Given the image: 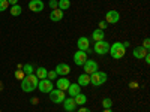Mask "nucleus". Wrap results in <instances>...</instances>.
<instances>
[{
    "label": "nucleus",
    "instance_id": "1",
    "mask_svg": "<svg viewBox=\"0 0 150 112\" xmlns=\"http://www.w3.org/2000/svg\"><path fill=\"white\" fill-rule=\"evenodd\" d=\"M38 82H39V79L36 78V75H26L21 79V90L24 93H33L38 88Z\"/></svg>",
    "mask_w": 150,
    "mask_h": 112
},
{
    "label": "nucleus",
    "instance_id": "2",
    "mask_svg": "<svg viewBox=\"0 0 150 112\" xmlns=\"http://www.w3.org/2000/svg\"><path fill=\"white\" fill-rule=\"evenodd\" d=\"M108 52L111 54L112 58L119 60V58L125 57V54H126V48L123 46L122 42H114L112 45H110V51H108Z\"/></svg>",
    "mask_w": 150,
    "mask_h": 112
},
{
    "label": "nucleus",
    "instance_id": "3",
    "mask_svg": "<svg viewBox=\"0 0 150 112\" xmlns=\"http://www.w3.org/2000/svg\"><path fill=\"white\" fill-rule=\"evenodd\" d=\"M108 76H107V73L105 72H101V70H96L95 73L90 75V84L93 87H101L107 82Z\"/></svg>",
    "mask_w": 150,
    "mask_h": 112
},
{
    "label": "nucleus",
    "instance_id": "4",
    "mask_svg": "<svg viewBox=\"0 0 150 112\" xmlns=\"http://www.w3.org/2000/svg\"><path fill=\"white\" fill-rule=\"evenodd\" d=\"M50 94V100H51L53 103H63V100L66 99V96H65V91H62V90H51L48 93Z\"/></svg>",
    "mask_w": 150,
    "mask_h": 112
},
{
    "label": "nucleus",
    "instance_id": "5",
    "mask_svg": "<svg viewBox=\"0 0 150 112\" xmlns=\"http://www.w3.org/2000/svg\"><path fill=\"white\" fill-rule=\"evenodd\" d=\"M93 49H95V52H96V54H99V55H105V54L110 51V43H108L105 39H104V41H99V42H95Z\"/></svg>",
    "mask_w": 150,
    "mask_h": 112
},
{
    "label": "nucleus",
    "instance_id": "6",
    "mask_svg": "<svg viewBox=\"0 0 150 112\" xmlns=\"http://www.w3.org/2000/svg\"><path fill=\"white\" fill-rule=\"evenodd\" d=\"M38 88H39L41 93H50L54 87H53V81H50V79H41L39 82H38Z\"/></svg>",
    "mask_w": 150,
    "mask_h": 112
},
{
    "label": "nucleus",
    "instance_id": "7",
    "mask_svg": "<svg viewBox=\"0 0 150 112\" xmlns=\"http://www.w3.org/2000/svg\"><path fill=\"white\" fill-rule=\"evenodd\" d=\"M87 60H89V57H87L86 51H80V49H78V51L74 54V63L77 66H83Z\"/></svg>",
    "mask_w": 150,
    "mask_h": 112
},
{
    "label": "nucleus",
    "instance_id": "8",
    "mask_svg": "<svg viewBox=\"0 0 150 112\" xmlns=\"http://www.w3.org/2000/svg\"><path fill=\"white\" fill-rule=\"evenodd\" d=\"M83 67H84V73H87V75H92V73H95L96 70H98V63L95 60H87L86 63L83 64Z\"/></svg>",
    "mask_w": 150,
    "mask_h": 112
},
{
    "label": "nucleus",
    "instance_id": "9",
    "mask_svg": "<svg viewBox=\"0 0 150 112\" xmlns=\"http://www.w3.org/2000/svg\"><path fill=\"white\" fill-rule=\"evenodd\" d=\"M120 21V14L117 10H108L107 12V24H117Z\"/></svg>",
    "mask_w": 150,
    "mask_h": 112
},
{
    "label": "nucleus",
    "instance_id": "10",
    "mask_svg": "<svg viewBox=\"0 0 150 112\" xmlns=\"http://www.w3.org/2000/svg\"><path fill=\"white\" fill-rule=\"evenodd\" d=\"M29 9L32 12H41L44 9V2L42 0H30L29 2Z\"/></svg>",
    "mask_w": 150,
    "mask_h": 112
},
{
    "label": "nucleus",
    "instance_id": "11",
    "mask_svg": "<svg viewBox=\"0 0 150 112\" xmlns=\"http://www.w3.org/2000/svg\"><path fill=\"white\" fill-rule=\"evenodd\" d=\"M77 46H78L80 51H87V49L90 48V41H89V37L81 36L80 39L77 41Z\"/></svg>",
    "mask_w": 150,
    "mask_h": 112
},
{
    "label": "nucleus",
    "instance_id": "12",
    "mask_svg": "<svg viewBox=\"0 0 150 112\" xmlns=\"http://www.w3.org/2000/svg\"><path fill=\"white\" fill-rule=\"evenodd\" d=\"M132 54H134L135 58L141 60V58H144V57L149 54V49H146V48H143V46H135L134 51H132Z\"/></svg>",
    "mask_w": 150,
    "mask_h": 112
},
{
    "label": "nucleus",
    "instance_id": "13",
    "mask_svg": "<svg viewBox=\"0 0 150 112\" xmlns=\"http://www.w3.org/2000/svg\"><path fill=\"white\" fill-rule=\"evenodd\" d=\"M50 20L51 21H54V22H57V21H62L63 20V10L62 9H53L51 10V14H50Z\"/></svg>",
    "mask_w": 150,
    "mask_h": 112
},
{
    "label": "nucleus",
    "instance_id": "14",
    "mask_svg": "<svg viewBox=\"0 0 150 112\" xmlns=\"http://www.w3.org/2000/svg\"><path fill=\"white\" fill-rule=\"evenodd\" d=\"M69 72H71V67H69V64H66V63H60V64H57V67H56V73H57V75H62V76L68 75Z\"/></svg>",
    "mask_w": 150,
    "mask_h": 112
},
{
    "label": "nucleus",
    "instance_id": "15",
    "mask_svg": "<svg viewBox=\"0 0 150 112\" xmlns=\"http://www.w3.org/2000/svg\"><path fill=\"white\" fill-rule=\"evenodd\" d=\"M63 108H65V111H68V112H72L75 108H77L74 97H68V99H65V100H63Z\"/></svg>",
    "mask_w": 150,
    "mask_h": 112
},
{
    "label": "nucleus",
    "instance_id": "16",
    "mask_svg": "<svg viewBox=\"0 0 150 112\" xmlns=\"http://www.w3.org/2000/svg\"><path fill=\"white\" fill-rule=\"evenodd\" d=\"M66 91H69V97H75L77 94L81 93V87H80L78 84H69V87H68Z\"/></svg>",
    "mask_w": 150,
    "mask_h": 112
},
{
    "label": "nucleus",
    "instance_id": "17",
    "mask_svg": "<svg viewBox=\"0 0 150 112\" xmlns=\"http://www.w3.org/2000/svg\"><path fill=\"white\" fill-rule=\"evenodd\" d=\"M77 84H78L80 87H87V85H90V75H87V73L80 75Z\"/></svg>",
    "mask_w": 150,
    "mask_h": 112
},
{
    "label": "nucleus",
    "instance_id": "18",
    "mask_svg": "<svg viewBox=\"0 0 150 112\" xmlns=\"http://www.w3.org/2000/svg\"><path fill=\"white\" fill-rule=\"evenodd\" d=\"M92 37H93V41L95 42H99V41H104L105 39V32L101 30V29H98L92 33Z\"/></svg>",
    "mask_w": 150,
    "mask_h": 112
},
{
    "label": "nucleus",
    "instance_id": "19",
    "mask_svg": "<svg viewBox=\"0 0 150 112\" xmlns=\"http://www.w3.org/2000/svg\"><path fill=\"white\" fill-rule=\"evenodd\" d=\"M68 87H69V81L63 76V78H60L57 79V90H62V91H66L68 90Z\"/></svg>",
    "mask_w": 150,
    "mask_h": 112
},
{
    "label": "nucleus",
    "instance_id": "20",
    "mask_svg": "<svg viewBox=\"0 0 150 112\" xmlns=\"http://www.w3.org/2000/svg\"><path fill=\"white\" fill-rule=\"evenodd\" d=\"M47 73H48V70H47L45 67H38L35 75H36V78L41 81V79H45V78H47Z\"/></svg>",
    "mask_w": 150,
    "mask_h": 112
},
{
    "label": "nucleus",
    "instance_id": "21",
    "mask_svg": "<svg viewBox=\"0 0 150 112\" xmlns=\"http://www.w3.org/2000/svg\"><path fill=\"white\" fill-rule=\"evenodd\" d=\"M74 100H75V105H86L87 97H86L83 93H80V94H77V96L74 97Z\"/></svg>",
    "mask_w": 150,
    "mask_h": 112
},
{
    "label": "nucleus",
    "instance_id": "22",
    "mask_svg": "<svg viewBox=\"0 0 150 112\" xmlns=\"http://www.w3.org/2000/svg\"><path fill=\"white\" fill-rule=\"evenodd\" d=\"M9 12H11V15L18 17V15H21V6H20V5H14V6H11Z\"/></svg>",
    "mask_w": 150,
    "mask_h": 112
},
{
    "label": "nucleus",
    "instance_id": "23",
    "mask_svg": "<svg viewBox=\"0 0 150 112\" xmlns=\"http://www.w3.org/2000/svg\"><path fill=\"white\" fill-rule=\"evenodd\" d=\"M69 6H71L69 0H59V9L65 10V9H69Z\"/></svg>",
    "mask_w": 150,
    "mask_h": 112
},
{
    "label": "nucleus",
    "instance_id": "24",
    "mask_svg": "<svg viewBox=\"0 0 150 112\" xmlns=\"http://www.w3.org/2000/svg\"><path fill=\"white\" fill-rule=\"evenodd\" d=\"M21 69H23L24 75H32V73H33V66H32V64H24Z\"/></svg>",
    "mask_w": 150,
    "mask_h": 112
},
{
    "label": "nucleus",
    "instance_id": "25",
    "mask_svg": "<svg viewBox=\"0 0 150 112\" xmlns=\"http://www.w3.org/2000/svg\"><path fill=\"white\" fill-rule=\"evenodd\" d=\"M102 106H104V109H111V106H112V100L111 99H104L102 100Z\"/></svg>",
    "mask_w": 150,
    "mask_h": 112
},
{
    "label": "nucleus",
    "instance_id": "26",
    "mask_svg": "<svg viewBox=\"0 0 150 112\" xmlns=\"http://www.w3.org/2000/svg\"><path fill=\"white\" fill-rule=\"evenodd\" d=\"M9 9V3H8V0H0V12H3Z\"/></svg>",
    "mask_w": 150,
    "mask_h": 112
},
{
    "label": "nucleus",
    "instance_id": "27",
    "mask_svg": "<svg viewBox=\"0 0 150 112\" xmlns=\"http://www.w3.org/2000/svg\"><path fill=\"white\" fill-rule=\"evenodd\" d=\"M57 78V73H56V70H51V72H48L47 73V79H50V81H54Z\"/></svg>",
    "mask_w": 150,
    "mask_h": 112
},
{
    "label": "nucleus",
    "instance_id": "28",
    "mask_svg": "<svg viewBox=\"0 0 150 112\" xmlns=\"http://www.w3.org/2000/svg\"><path fill=\"white\" fill-rule=\"evenodd\" d=\"M24 76H26V75H24L23 69H18V70L15 72V78H17V79H20V81H21V79H23Z\"/></svg>",
    "mask_w": 150,
    "mask_h": 112
},
{
    "label": "nucleus",
    "instance_id": "29",
    "mask_svg": "<svg viewBox=\"0 0 150 112\" xmlns=\"http://www.w3.org/2000/svg\"><path fill=\"white\" fill-rule=\"evenodd\" d=\"M50 8H51V9H57L59 8V2H57V0H50Z\"/></svg>",
    "mask_w": 150,
    "mask_h": 112
},
{
    "label": "nucleus",
    "instance_id": "30",
    "mask_svg": "<svg viewBox=\"0 0 150 112\" xmlns=\"http://www.w3.org/2000/svg\"><path fill=\"white\" fill-rule=\"evenodd\" d=\"M143 48H146V49H149L150 48V39H149V37H146V39H144V42H143V45H141Z\"/></svg>",
    "mask_w": 150,
    "mask_h": 112
},
{
    "label": "nucleus",
    "instance_id": "31",
    "mask_svg": "<svg viewBox=\"0 0 150 112\" xmlns=\"http://www.w3.org/2000/svg\"><path fill=\"white\" fill-rule=\"evenodd\" d=\"M99 29L105 30V29H107V22H105V21H101V22H99Z\"/></svg>",
    "mask_w": 150,
    "mask_h": 112
},
{
    "label": "nucleus",
    "instance_id": "32",
    "mask_svg": "<svg viewBox=\"0 0 150 112\" xmlns=\"http://www.w3.org/2000/svg\"><path fill=\"white\" fill-rule=\"evenodd\" d=\"M9 6H14V5H18V0H8Z\"/></svg>",
    "mask_w": 150,
    "mask_h": 112
},
{
    "label": "nucleus",
    "instance_id": "33",
    "mask_svg": "<svg viewBox=\"0 0 150 112\" xmlns=\"http://www.w3.org/2000/svg\"><path fill=\"white\" fill-rule=\"evenodd\" d=\"M78 112H92V111H90L89 108H80V109H78Z\"/></svg>",
    "mask_w": 150,
    "mask_h": 112
},
{
    "label": "nucleus",
    "instance_id": "34",
    "mask_svg": "<svg viewBox=\"0 0 150 112\" xmlns=\"http://www.w3.org/2000/svg\"><path fill=\"white\" fill-rule=\"evenodd\" d=\"M144 61H146L147 64H150V54H147V55L144 57Z\"/></svg>",
    "mask_w": 150,
    "mask_h": 112
},
{
    "label": "nucleus",
    "instance_id": "35",
    "mask_svg": "<svg viewBox=\"0 0 150 112\" xmlns=\"http://www.w3.org/2000/svg\"><path fill=\"white\" fill-rule=\"evenodd\" d=\"M102 112H112V111H111V109H104Z\"/></svg>",
    "mask_w": 150,
    "mask_h": 112
}]
</instances>
